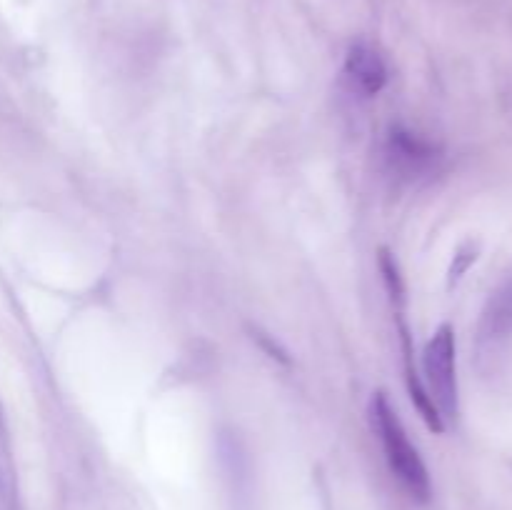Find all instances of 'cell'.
<instances>
[{
	"mask_svg": "<svg viewBox=\"0 0 512 510\" xmlns=\"http://www.w3.org/2000/svg\"><path fill=\"white\" fill-rule=\"evenodd\" d=\"M425 390L438 408L440 418H458V373H455V333L450 325H440L425 345L423 355Z\"/></svg>",
	"mask_w": 512,
	"mask_h": 510,
	"instance_id": "7a4b0ae2",
	"label": "cell"
},
{
	"mask_svg": "<svg viewBox=\"0 0 512 510\" xmlns=\"http://www.w3.org/2000/svg\"><path fill=\"white\" fill-rule=\"evenodd\" d=\"M370 425H373V433L378 435L380 445H383L385 460H388L390 470L400 480V485L408 490L410 498L428 503L430 493H433L428 468H425L418 448L410 443L403 420L398 418L385 393H375L370 400Z\"/></svg>",
	"mask_w": 512,
	"mask_h": 510,
	"instance_id": "6da1fadb",
	"label": "cell"
},
{
	"mask_svg": "<svg viewBox=\"0 0 512 510\" xmlns=\"http://www.w3.org/2000/svg\"><path fill=\"white\" fill-rule=\"evenodd\" d=\"M438 158V148L430 140L403 128H395L385 143V163H388L390 173L403 180L428 175L438 165Z\"/></svg>",
	"mask_w": 512,
	"mask_h": 510,
	"instance_id": "3957f363",
	"label": "cell"
},
{
	"mask_svg": "<svg viewBox=\"0 0 512 510\" xmlns=\"http://www.w3.org/2000/svg\"><path fill=\"white\" fill-rule=\"evenodd\" d=\"M512 335V275L498 285L490 295L480 318V340L483 343H503Z\"/></svg>",
	"mask_w": 512,
	"mask_h": 510,
	"instance_id": "5b68a950",
	"label": "cell"
},
{
	"mask_svg": "<svg viewBox=\"0 0 512 510\" xmlns=\"http://www.w3.org/2000/svg\"><path fill=\"white\" fill-rule=\"evenodd\" d=\"M345 78H348L350 88L358 90L365 98L378 95L388 83V68H385L383 55L368 43L353 45L345 58Z\"/></svg>",
	"mask_w": 512,
	"mask_h": 510,
	"instance_id": "277c9868",
	"label": "cell"
}]
</instances>
